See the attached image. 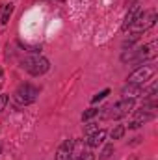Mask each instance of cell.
<instances>
[{
	"label": "cell",
	"mask_w": 158,
	"mask_h": 160,
	"mask_svg": "<svg viewBox=\"0 0 158 160\" xmlns=\"http://www.w3.org/2000/svg\"><path fill=\"white\" fill-rule=\"evenodd\" d=\"M134 108V99H123L112 106H106L102 110H99V116L102 119H119V118H125L128 116V112Z\"/></svg>",
	"instance_id": "obj_1"
},
{
	"label": "cell",
	"mask_w": 158,
	"mask_h": 160,
	"mask_svg": "<svg viewBox=\"0 0 158 160\" xmlns=\"http://www.w3.org/2000/svg\"><path fill=\"white\" fill-rule=\"evenodd\" d=\"M156 48H158V43L153 41V43H149V45L140 47L138 50L123 52L121 60H123V62H141V60H147V58H155V56H156Z\"/></svg>",
	"instance_id": "obj_2"
},
{
	"label": "cell",
	"mask_w": 158,
	"mask_h": 160,
	"mask_svg": "<svg viewBox=\"0 0 158 160\" xmlns=\"http://www.w3.org/2000/svg\"><path fill=\"white\" fill-rule=\"evenodd\" d=\"M48 67H50L48 60L43 58V56H39V54H34V56H30V58H26V60L22 62V69L28 71V73L34 75V77H39L43 73H47Z\"/></svg>",
	"instance_id": "obj_3"
},
{
	"label": "cell",
	"mask_w": 158,
	"mask_h": 160,
	"mask_svg": "<svg viewBox=\"0 0 158 160\" xmlns=\"http://www.w3.org/2000/svg\"><path fill=\"white\" fill-rule=\"evenodd\" d=\"M37 95H39V89L37 88H34L30 84H22V86H19L15 89L13 99H15V102L19 106H24V104H32L37 99Z\"/></svg>",
	"instance_id": "obj_4"
},
{
	"label": "cell",
	"mask_w": 158,
	"mask_h": 160,
	"mask_svg": "<svg viewBox=\"0 0 158 160\" xmlns=\"http://www.w3.org/2000/svg\"><path fill=\"white\" fill-rule=\"evenodd\" d=\"M156 69H158V67L155 65V63H145V65L138 67L134 73H130V77H128V84L143 86L145 82H149V80L156 75Z\"/></svg>",
	"instance_id": "obj_5"
},
{
	"label": "cell",
	"mask_w": 158,
	"mask_h": 160,
	"mask_svg": "<svg viewBox=\"0 0 158 160\" xmlns=\"http://www.w3.org/2000/svg\"><path fill=\"white\" fill-rule=\"evenodd\" d=\"M155 22H156V9H147V11H140V15L136 17V21L130 26L134 28V34H138L141 30L153 28Z\"/></svg>",
	"instance_id": "obj_6"
},
{
	"label": "cell",
	"mask_w": 158,
	"mask_h": 160,
	"mask_svg": "<svg viewBox=\"0 0 158 160\" xmlns=\"http://www.w3.org/2000/svg\"><path fill=\"white\" fill-rule=\"evenodd\" d=\"M155 110L153 108H141L140 112H136V118H134V121L130 123V128H138L140 125H143L145 121H151L155 119Z\"/></svg>",
	"instance_id": "obj_7"
},
{
	"label": "cell",
	"mask_w": 158,
	"mask_h": 160,
	"mask_svg": "<svg viewBox=\"0 0 158 160\" xmlns=\"http://www.w3.org/2000/svg\"><path fill=\"white\" fill-rule=\"evenodd\" d=\"M104 138H106V130L99 128L97 132H93V134L87 136V145H89V147H99V145L104 142Z\"/></svg>",
	"instance_id": "obj_8"
},
{
	"label": "cell",
	"mask_w": 158,
	"mask_h": 160,
	"mask_svg": "<svg viewBox=\"0 0 158 160\" xmlns=\"http://www.w3.org/2000/svg\"><path fill=\"white\" fill-rule=\"evenodd\" d=\"M140 11H141V9H140V6H138V4H132V6H130L128 13H126V17H125V22H123V28H125V30H126L134 21H136V17L140 15Z\"/></svg>",
	"instance_id": "obj_9"
},
{
	"label": "cell",
	"mask_w": 158,
	"mask_h": 160,
	"mask_svg": "<svg viewBox=\"0 0 158 160\" xmlns=\"http://www.w3.org/2000/svg\"><path fill=\"white\" fill-rule=\"evenodd\" d=\"M71 147H73V140H67L56 153V160H71Z\"/></svg>",
	"instance_id": "obj_10"
},
{
	"label": "cell",
	"mask_w": 158,
	"mask_h": 160,
	"mask_svg": "<svg viewBox=\"0 0 158 160\" xmlns=\"http://www.w3.org/2000/svg\"><path fill=\"white\" fill-rule=\"evenodd\" d=\"M140 93H141V86H138V84H128V86H125L123 91H121L123 99H134V97L140 95Z\"/></svg>",
	"instance_id": "obj_11"
},
{
	"label": "cell",
	"mask_w": 158,
	"mask_h": 160,
	"mask_svg": "<svg viewBox=\"0 0 158 160\" xmlns=\"http://www.w3.org/2000/svg\"><path fill=\"white\" fill-rule=\"evenodd\" d=\"M11 13H13V6L11 4H7V6H4V11H2V24H7V21H9V17H11Z\"/></svg>",
	"instance_id": "obj_12"
},
{
	"label": "cell",
	"mask_w": 158,
	"mask_h": 160,
	"mask_svg": "<svg viewBox=\"0 0 158 160\" xmlns=\"http://www.w3.org/2000/svg\"><path fill=\"white\" fill-rule=\"evenodd\" d=\"M112 153H114V145H106V147L102 149V153H101L99 160H108L110 157H112Z\"/></svg>",
	"instance_id": "obj_13"
},
{
	"label": "cell",
	"mask_w": 158,
	"mask_h": 160,
	"mask_svg": "<svg viewBox=\"0 0 158 160\" xmlns=\"http://www.w3.org/2000/svg\"><path fill=\"white\" fill-rule=\"evenodd\" d=\"M95 116H99V108H89V110H86L82 114V119L87 121V119H91V118H95Z\"/></svg>",
	"instance_id": "obj_14"
},
{
	"label": "cell",
	"mask_w": 158,
	"mask_h": 160,
	"mask_svg": "<svg viewBox=\"0 0 158 160\" xmlns=\"http://www.w3.org/2000/svg\"><path fill=\"white\" fill-rule=\"evenodd\" d=\"M110 134H112V138H114V140H119V138L125 134V127H123V125H117L116 128H112V132H110Z\"/></svg>",
	"instance_id": "obj_15"
},
{
	"label": "cell",
	"mask_w": 158,
	"mask_h": 160,
	"mask_svg": "<svg viewBox=\"0 0 158 160\" xmlns=\"http://www.w3.org/2000/svg\"><path fill=\"white\" fill-rule=\"evenodd\" d=\"M110 95V89H102L101 93H97V95H93V99H91V102H99V101H102L104 97H108Z\"/></svg>",
	"instance_id": "obj_16"
},
{
	"label": "cell",
	"mask_w": 158,
	"mask_h": 160,
	"mask_svg": "<svg viewBox=\"0 0 158 160\" xmlns=\"http://www.w3.org/2000/svg\"><path fill=\"white\" fill-rule=\"evenodd\" d=\"M97 130H99L97 123H89V125L84 127V134H86V136H89V134H93V132H97Z\"/></svg>",
	"instance_id": "obj_17"
},
{
	"label": "cell",
	"mask_w": 158,
	"mask_h": 160,
	"mask_svg": "<svg viewBox=\"0 0 158 160\" xmlns=\"http://www.w3.org/2000/svg\"><path fill=\"white\" fill-rule=\"evenodd\" d=\"M77 160H95V155H93L91 151H82Z\"/></svg>",
	"instance_id": "obj_18"
},
{
	"label": "cell",
	"mask_w": 158,
	"mask_h": 160,
	"mask_svg": "<svg viewBox=\"0 0 158 160\" xmlns=\"http://www.w3.org/2000/svg\"><path fill=\"white\" fill-rule=\"evenodd\" d=\"M6 104H7V95H0V112L6 108Z\"/></svg>",
	"instance_id": "obj_19"
},
{
	"label": "cell",
	"mask_w": 158,
	"mask_h": 160,
	"mask_svg": "<svg viewBox=\"0 0 158 160\" xmlns=\"http://www.w3.org/2000/svg\"><path fill=\"white\" fill-rule=\"evenodd\" d=\"M128 4H130V6H132V4H134V0H128Z\"/></svg>",
	"instance_id": "obj_20"
}]
</instances>
